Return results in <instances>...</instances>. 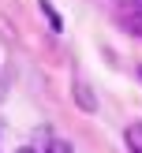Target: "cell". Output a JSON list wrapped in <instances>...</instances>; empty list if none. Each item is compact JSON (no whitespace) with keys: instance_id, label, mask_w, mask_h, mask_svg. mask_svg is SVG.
Segmentation results:
<instances>
[{"instance_id":"obj_2","label":"cell","mask_w":142,"mask_h":153,"mask_svg":"<svg viewBox=\"0 0 142 153\" xmlns=\"http://www.w3.org/2000/svg\"><path fill=\"white\" fill-rule=\"evenodd\" d=\"M71 94H75V105H79L82 112H94V108H97V97H94V90H90V86H86L82 79H75Z\"/></svg>"},{"instance_id":"obj_7","label":"cell","mask_w":142,"mask_h":153,"mask_svg":"<svg viewBox=\"0 0 142 153\" xmlns=\"http://www.w3.org/2000/svg\"><path fill=\"white\" fill-rule=\"evenodd\" d=\"M138 75H142V71H138Z\"/></svg>"},{"instance_id":"obj_4","label":"cell","mask_w":142,"mask_h":153,"mask_svg":"<svg viewBox=\"0 0 142 153\" xmlns=\"http://www.w3.org/2000/svg\"><path fill=\"white\" fill-rule=\"evenodd\" d=\"M37 4H41V11H45V19H49V26H52V30H64V22H60V15L52 11L49 0H37Z\"/></svg>"},{"instance_id":"obj_3","label":"cell","mask_w":142,"mask_h":153,"mask_svg":"<svg viewBox=\"0 0 142 153\" xmlns=\"http://www.w3.org/2000/svg\"><path fill=\"white\" fill-rule=\"evenodd\" d=\"M123 142H127V149L131 153H142V123H131L123 131Z\"/></svg>"},{"instance_id":"obj_1","label":"cell","mask_w":142,"mask_h":153,"mask_svg":"<svg viewBox=\"0 0 142 153\" xmlns=\"http://www.w3.org/2000/svg\"><path fill=\"white\" fill-rule=\"evenodd\" d=\"M120 22H123L131 34L142 37V7H138V4H131V0H127V4L120 7Z\"/></svg>"},{"instance_id":"obj_5","label":"cell","mask_w":142,"mask_h":153,"mask_svg":"<svg viewBox=\"0 0 142 153\" xmlns=\"http://www.w3.org/2000/svg\"><path fill=\"white\" fill-rule=\"evenodd\" d=\"M45 153H71V142H64V138H52L49 146H45Z\"/></svg>"},{"instance_id":"obj_6","label":"cell","mask_w":142,"mask_h":153,"mask_svg":"<svg viewBox=\"0 0 142 153\" xmlns=\"http://www.w3.org/2000/svg\"><path fill=\"white\" fill-rule=\"evenodd\" d=\"M15 153H37V149H30V146H22V149H15Z\"/></svg>"}]
</instances>
